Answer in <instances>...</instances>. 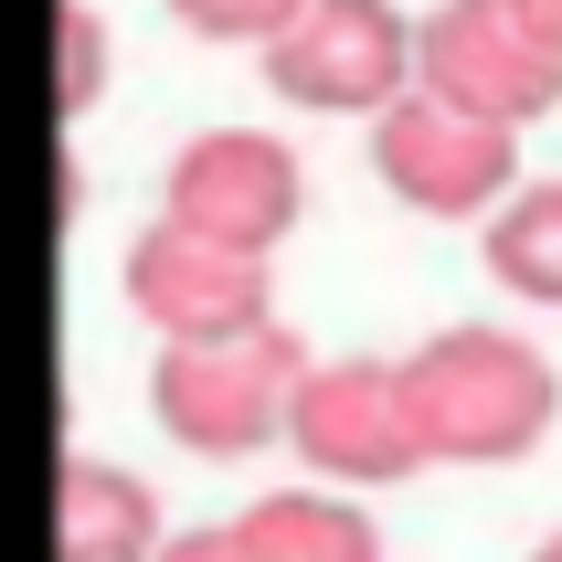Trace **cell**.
<instances>
[{
	"label": "cell",
	"mask_w": 562,
	"mask_h": 562,
	"mask_svg": "<svg viewBox=\"0 0 562 562\" xmlns=\"http://www.w3.org/2000/svg\"><path fill=\"white\" fill-rule=\"evenodd\" d=\"M372 170L393 181V202H414V213H436V223H468V213H499L509 191H520V127L468 117L436 86H404L372 117Z\"/></svg>",
	"instance_id": "cell-3"
},
{
	"label": "cell",
	"mask_w": 562,
	"mask_h": 562,
	"mask_svg": "<svg viewBox=\"0 0 562 562\" xmlns=\"http://www.w3.org/2000/svg\"><path fill=\"white\" fill-rule=\"evenodd\" d=\"M297 372L308 350L286 340L277 318L266 329H234V340H159L149 372V414L181 457H255V446L286 436V404H297Z\"/></svg>",
	"instance_id": "cell-2"
},
{
	"label": "cell",
	"mask_w": 562,
	"mask_h": 562,
	"mask_svg": "<svg viewBox=\"0 0 562 562\" xmlns=\"http://www.w3.org/2000/svg\"><path fill=\"white\" fill-rule=\"evenodd\" d=\"M159 213L191 223V234H213V245H234V255H277L297 234V213H308V170L266 127H202L170 159Z\"/></svg>",
	"instance_id": "cell-7"
},
{
	"label": "cell",
	"mask_w": 562,
	"mask_h": 562,
	"mask_svg": "<svg viewBox=\"0 0 562 562\" xmlns=\"http://www.w3.org/2000/svg\"><path fill=\"white\" fill-rule=\"evenodd\" d=\"M159 562H255V552H245V531L223 520V531H170V541H159Z\"/></svg>",
	"instance_id": "cell-14"
},
{
	"label": "cell",
	"mask_w": 562,
	"mask_h": 562,
	"mask_svg": "<svg viewBox=\"0 0 562 562\" xmlns=\"http://www.w3.org/2000/svg\"><path fill=\"white\" fill-rule=\"evenodd\" d=\"M64 106H75V117H86V106H95V86H106V22H95V11H86V0H64Z\"/></svg>",
	"instance_id": "cell-13"
},
{
	"label": "cell",
	"mask_w": 562,
	"mask_h": 562,
	"mask_svg": "<svg viewBox=\"0 0 562 562\" xmlns=\"http://www.w3.org/2000/svg\"><path fill=\"white\" fill-rule=\"evenodd\" d=\"M520 11H531V32H541V43L562 54V0H520Z\"/></svg>",
	"instance_id": "cell-15"
},
{
	"label": "cell",
	"mask_w": 562,
	"mask_h": 562,
	"mask_svg": "<svg viewBox=\"0 0 562 562\" xmlns=\"http://www.w3.org/2000/svg\"><path fill=\"white\" fill-rule=\"evenodd\" d=\"M308 0H170V22L202 32V43H277Z\"/></svg>",
	"instance_id": "cell-12"
},
{
	"label": "cell",
	"mask_w": 562,
	"mask_h": 562,
	"mask_svg": "<svg viewBox=\"0 0 562 562\" xmlns=\"http://www.w3.org/2000/svg\"><path fill=\"white\" fill-rule=\"evenodd\" d=\"M531 562H562V531H552V541H541V552H531Z\"/></svg>",
	"instance_id": "cell-16"
},
{
	"label": "cell",
	"mask_w": 562,
	"mask_h": 562,
	"mask_svg": "<svg viewBox=\"0 0 562 562\" xmlns=\"http://www.w3.org/2000/svg\"><path fill=\"white\" fill-rule=\"evenodd\" d=\"M170 520H159L149 477L106 468V457H64L54 477V562H159Z\"/></svg>",
	"instance_id": "cell-9"
},
{
	"label": "cell",
	"mask_w": 562,
	"mask_h": 562,
	"mask_svg": "<svg viewBox=\"0 0 562 562\" xmlns=\"http://www.w3.org/2000/svg\"><path fill=\"white\" fill-rule=\"evenodd\" d=\"M266 86L308 117H382L414 86V22L393 0H308L266 43Z\"/></svg>",
	"instance_id": "cell-5"
},
{
	"label": "cell",
	"mask_w": 562,
	"mask_h": 562,
	"mask_svg": "<svg viewBox=\"0 0 562 562\" xmlns=\"http://www.w3.org/2000/svg\"><path fill=\"white\" fill-rule=\"evenodd\" d=\"M414 86L457 95L468 117L531 127V117L562 106V54L531 32L520 0H436L414 22Z\"/></svg>",
	"instance_id": "cell-4"
},
{
	"label": "cell",
	"mask_w": 562,
	"mask_h": 562,
	"mask_svg": "<svg viewBox=\"0 0 562 562\" xmlns=\"http://www.w3.org/2000/svg\"><path fill=\"white\" fill-rule=\"evenodd\" d=\"M127 308L149 318L159 340H234V329H266L277 297H266V255H234V245L159 213L127 245Z\"/></svg>",
	"instance_id": "cell-8"
},
{
	"label": "cell",
	"mask_w": 562,
	"mask_h": 562,
	"mask_svg": "<svg viewBox=\"0 0 562 562\" xmlns=\"http://www.w3.org/2000/svg\"><path fill=\"white\" fill-rule=\"evenodd\" d=\"M404 404L436 468H509L552 436L562 372L552 350H531L520 329H436L404 361Z\"/></svg>",
	"instance_id": "cell-1"
},
{
	"label": "cell",
	"mask_w": 562,
	"mask_h": 562,
	"mask_svg": "<svg viewBox=\"0 0 562 562\" xmlns=\"http://www.w3.org/2000/svg\"><path fill=\"white\" fill-rule=\"evenodd\" d=\"M488 277L520 308H562V181H520L488 213Z\"/></svg>",
	"instance_id": "cell-11"
},
{
	"label": "cell",
	"mask_w": 562,
	"mask_h": 562,
	"mask_svg": "<svg viewBox=\"0 0 562 562\" xmlns=\"http://www.w3.org/2000/svg\"><path fill=\"white\" fill-rule=\"evenodd\" d=\"M234 531H245L255 562H382V531L340 488H277V499H255Z\"/></svg>",
	"instance_id": "cell-10"
},
{
	"label": "cell",
	"mask_w": 562,
	"mask_h": 562,
	"mask_svg": "<svg viewBox=\"0 0 562 562\" xmlns=\"http://www.w3.org/2000/svg\"><path fill=\"white\" fill-rule=\"evenodd\" d=\"M286 446L329 488H393V477L436 468L404 404V361H308L297 404H286Z\"/></svg>",
	"instance_id": "cell-6"
}]
</instances>
